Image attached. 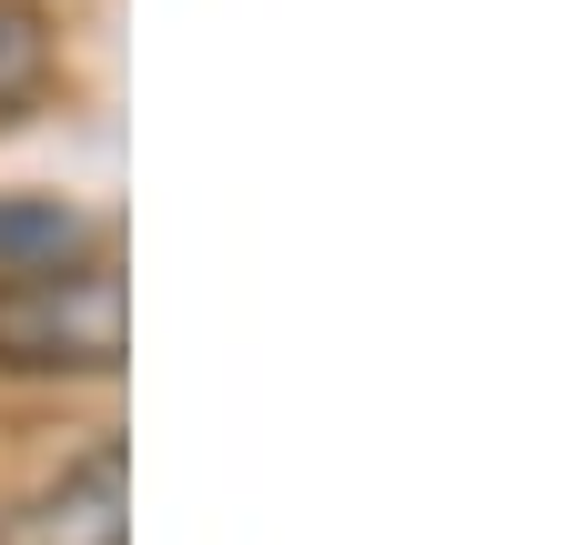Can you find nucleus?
Returning a JSON list of instances; mask_svg holds the SVG:
<instances>
[{"instance_id":"nucleus-1","label":"nucleus","mask_w":565,"mask_h":545,"mask_svg":"<svg viewBox=\"0 0 565 545\" xmlns=\"http://www.w3.org/2000/svg\"><path fill=\"white\" fill-rule=\"evenodd\" d=\"M131 354V293L111 253H71L41 272H0V374L21 384H102Z\"/></svg>"},{"instance_id":"nucleus-2","label":"nucleus","mask_w":565,"mask_h":545,"mask_svg":"<svg viewBox=\"0 0 565 545\" xmlns=\"http://www.w3.org/2000/svg\"><path fill=\"white\" fill-rule=\"evenodd\" d=\"M0 545H131V455H121V435H102L51 485H31L0 515Z\"/></svg>"},{"instance_id":"nucleus-3","label":"nucleus","mask_w":565,"mask_h":545,"mask_svg":"<svg viewBox=\"0 0 565 545\" xmlns=\"http://www.w3.org/2000/svg\"><path fill=\"white\" fill-rule=\"evenodd\" d=\"M51 82H61V41L41 21V0H0V121L41 111Z\"/></svg>"},{"instance_id":"nucleus-4","label":"nucleus","mask_w":565,"mask_h":545,"mask_svg":"<svg viewBox=\"0 0 565 545\" xmlns=\"http://www.w3.org/2000/svg\"><path fill=\"white\" fill-rule=\"evenodd\" d=\"M82 253V213L61 202H0V272H41V263H71Z\"/></svg>"}]
</instances>
